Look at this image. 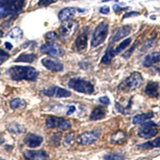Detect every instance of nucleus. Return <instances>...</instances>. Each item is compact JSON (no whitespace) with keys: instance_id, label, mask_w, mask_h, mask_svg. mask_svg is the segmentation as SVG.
I'll use <instances>...</instances> for the list:
<instances>
[{"instance_id":"4468645a","label":"nucleus","mask_w":160,"mask_h":160,"mask_svg":"<svg viewBox=\"0 0 160 160\" xmlns=\"http://www.w3.org/2000/svg\"><path fill=\"white\" fill-rule=\"evenodd\" d=\"M132 29L130 26H123L121 28H118V29L113 32L112 37H111L110 39V43H114L117 42V41L121 40L122 38H124L125 37H127L130 34Z\"/></svg>"},{"instance_id":"49530a36","label":"nucleus","mask_w":160,"mask_h":160,"mask_svg":"<svg viewBox=\"0 0 160 160\" xmlns=\"http://www.w3.org/2000/svg\"><path fill=\"white\" fill-rule=\"evenodd\" d=\"M0 160H4V159H2V158H0Z\"/></svg>"},{"instance_id":"58836bf2","label":"nucleus","mask_w":160,"mask_h":160,"mask_svg":"<svg viewBox=\"0 0 160 160\" xmlns=\"http://www.w3.org/2000/svg\"><path fill=\"white\" fill-rule=\"evenodd\" d=\"M109 11H110V9H109L108 6H102V7H100V9H99V12L101 14H105V15L109 13Z\"/></svg>"},{"instance_id":"aec40b11","label":"nucleus","mask_w":160,"mask_h":160,"mask_svg":"<svg viewBox=\"0 0 160 160\" xmlns=\"http://www.w3.org/2000/svg\"><path fill=\"white\" fill-rule=\"evenodd\" d=\"M159 83L156 82H149L144 88V92L150 97H157L159 92Z\"/></svg>"},{"instance_id":"c9c22d12","label":"nucleus","mask_w":160,"mask_h":160,"mask_svg":"<svg viewBox=\"0 0 160 160\" xmlns=\"http://www.w3.org/2000/svg\"><path fill=\"white\" fill-rule=\"evenodd\" d=\"M98 100H99L100 103L103 104V105H109V103H110V99L108 98L107 96H102Z\"/></svg>"},{"instance_id":"a211bd4d","label":"nucleus","mask_w":160,"mask_h":160,"mask_svg":"<svg viewBox=\"0 0 160 160\" xmlns=\"http://www.w3.org/2000/svg\"><path fill=\"white\" fill-rule=\"evenodd\" d=\"M160 62V53L159 52H152L148 54L142 61V65L144 67H151L154 64Z\"/></svg>"},{"instance_id":"f8f14e48","label":"nucleus","mask_w":160,"mask_h":160,"mask_svg":"<svg viewBox=\"0 0 160 160\" xmlns=\"http://www.w3.org/2000/svg\"><path fill=\"white\" fill-rule=\"evenodd\" d=\"M42 93L46 96L49 97H58V98H61V97H69L71 96V92H68L67 89L62 88L59 87H50L46 89L42 90Z\"/></svg>"},{"instance_id":"ea45409f","label":"nucleus","mask_w":160,"mask_h":160,"mask_svg":"<svg viewBox=\"0 0 160 160\" xmlns=\"http://www.w3.org/2000/svg\"><path fill=\"white\" fill-rule=\"evenodd\" d=\"M126 9H127V8H122V7H121L120 5H118V4L113 5V10H114L116 13L121 12V11H123V10H126Z\"/></svg>"},{"instance_id":"f3484780","label":"nucleus","mask_w":160,"mask_h":160,"mask_svg":"<svg viewBox=\"0 0 160 160\" xmlns=\"http://www.w3.org/2000/svg\"><path fill=\"white\" fill-rule=\"evenodd\" d=\"M76 12H77V9L74 8V7H67V8L62 9L59 12L58 18L62 22H67V21H70L75 16Z\"/></svg>"},{"instance_id":"4be33fe9","label":"nucleus","mask_w":160,"mask_h":160,"mask_svg":"<svg viewBox=\"0 0 160 160\" xmlns=\"http://www.w3.org/2000/svg\"><path fill=\"white\" fill-rule=\"evenodd\" d=\"M153 117V112H148V113H142V114H138V115H136L134 118H133V123L135 125H138V124H142L144 122H147L148 120H150L151 118Z\"/></svg>"},{"instance_id":"72a5a7b5","label":"nucleus","mask_w":160,"mask_h":160,"mask_svg":"<svg viewBox=\"0 0 160 160\" xmlns=\"http://www.w3.org/2000/svg\"><path fill=\"white\" fill-rule=\"evenodd\" d=\"M57 38V33L55 32H49L45 34V39L48 41H53Z\"/></svg>"},{"instance_id":"dca6fc26","label":"nucleus","mask_w":160,"mask_h":160,"mask_svg":"<svg viewBox=\"0 0 160 160\" xmlns=\"http://www.w3.org/2000/svg\"><path fill=\"white\" fill-rule=\"evenodd\" d=\"M43 138L36 134H28L25 138V143L29 148H38L42 143Z\"/></svg>"},{"instance_id":"37998d69","label":"nucleus","mask_w":160,"mask_h":160,"mask_svg":"<svg viewBox=\"0 0 160 160\" xmlns=\"http://www.w3.org/2000/svg\"><path fill=\"white\" fill-rule=\"evenodd\" d=\"M155 69H156V71H157V72H158V73L160 74V67H156Z\"/></svg>"},{"instance_id":"20e7f679","label":"nucleus","mask_w":160,"mask_h":160,"mask_svg":"<svg viewBox=\"0 0 160 160\" xmlns=\"http://www.w3.org/2000/svg\"><path fill=\"white\" fill-rule=\"evenodd\" d=\"M68 86L72 89L81 93L92 94L94 92V87L90 82L81 78H72L68 82Z\"/></svg>"},{"instance_id":"6e6552de","label":"nucleus","mask_w":160,"mask_h":160,"mask_svg":"<svg viewBox=\"0 0 160 160\" xmlns=\"http://www.w3.org/2000/svg\"><path fill=\"white\" fill-rule=\"evenodd\" d=\"M79 24L76 21H67L66 23H64L60 28H59V33L60 38L62 39H70L75 32L78 30Z\"/></svg>"},{"instance_id":"c85d7f7f","label":"nucleus","mask_w":160,"mask_h":160,"mask_svg":"<svg viewBox=\"0 0 160 160\" xmlns=\"http://www.w3.org/2000/svg\"><path fill=\"white\" fill-rule=\"evenodd\" d=\"M25 105H26V101L21 98H14L10 101V107L12 109L21 108V107H24Z\"/></svg>"},{"instance_id":"7c9ffc66","label":"nucleus","mask_w":160,"mask_h":160,"mask_svg":"<svg viewBox=\"0 0 160 160\" xmlns=\"http://www.w3.org/2000/svg\"><path fill=\"white\" fill-rule=\"evenodd\" d=\"M74 138H75V135L73 133L66 135L65 138H64V145L65 147H70L74 142Z\"/></svg>"},{"instance_id":"c756f323","label":"nucleus","mask_w":160,"mask_h":160,"mask_svg":"<svg viewBox=\"0 0 160 160\" xmlns=\"http://www.w3.org/2000/svg\"><path fill=\"white\" fill-rule=\"evenodd\" d=\"M125 158L122 153H108L103 156V160H125Z\"/></svg>"},{"instance_id":"f03ea898","label":"nucleus","mask_w":160,"mask_h":160,"mask_svg":"<svg viewBox=\"0 0 160 160\" xmlns=\"http://www.w3.org/2000/svg\"><path fill=\"white\" fill-rule=\"evenodd\" d=\"M26 0H0V19L13 15H18L22 12Z\"/></svg>"},{"instance_id":"b1692460","label":"nucleus","mask_w":160,"mask_h":160,"mask_svg":"<svg viewBox=\"0 0 160 160\" xmlns=\"http://www.w3.org/2000/svg\"><path fill=\"white\" fill-rule=\"evenodd\" d=\"M138 148H142V149H152V148H160V137H158L157 138H155V140H153V141L138 144Z\"/></svg>"},{"instance_id":"473e14b6","label":"nucleus","mask_w":160,"mask_h":160,"mask_svg":"<svg viewBox=\"0 0 160 160\" xmlns=\"http://www.w3.org/2000/svg\"><path fill=\"white\" fill-rule=\"evenodd\" d=\"M9 57H10L9 53H7V52L3 51L2 49H0V65H1L2 63H4V62Z\"/></svg>"},{"instance_id":"9b49d317","label":"nucleus","mask_w":160,"mask_h":160,"mask_svg":"<svg viewBox=\"0 0 160 160\" xmlns=\"http://www.w3.org/2000/svg\"><path fill=\"white\" fill-rule=\"evenodd\" d=\"M88 27H86L82 29V32L79 33L74 43V49L78 52H82L87 48L88 44Z\"/></svg>"},{"instance_id":"393cba45","label":"nucleus","mask_w":160,"mask_h":160,"mask_svg":"<svg viewBox=\"0 0 160 160\" xmlns=\"http://www.w3.org/2000/svg\"><path fill=\"white\" fill-rule=\"evenodd\" d=\"M7 129L10 132V133H13V134H22L25 132V128L22 126V125H20L18 123H10L8 126H7Z\"/></svg>"},{"instance_id":"e433bc0d","label":"nucleus","mask_w":160,"mask_h":160,"mask_svg":"<svg viewBox=\"0 0 160 160\" xmlns=\"http://www.w3.org/2000/svg\"><path fill=\"white\" fill-rule=\"evenodd\" d=\"M140 15V13L138 12H129V13H126L125 15L123 16V19H127V18H130V17H134V16H138Z\"/></svg>"},{"instance_id":"39448f33","label":"nucleus","mask_w":160,"mask_h":160,"mask_svg":"<svg viewBox=\"0 0 160 160\" xmlns=\"http://www.w3.org/2000/svg\"><path fill=\"white\" fill-rule=\"evenodd\" d=\"M108 24L105 22H101L96 26V28L93 31L92 41H90V45L92 47H96L104 42V40L106 39L108 34Z\"/></svg>"},{"instance_id":"cd10ccee","label":"nucleus","mask_w":160,"mask_h":160,"mask_svg":"<svg viewBox=\"0 0 160 160\" xmlns=\"http://www.w3.org/2000/svg\"><path fill=\"white\" fill-rule=\"evenodd\" d=\"M8 37L11 38H23V31L20 29V28L16 27V28H13V29L8 32Z\"/></svg>"},{"instance_id":"a19ab883","label":"nucleus","mask_w":160,"mask_h":160,"mask_svg":"<svg viewBox=\"0 0 160 160\" xmlns=\"http://www.w3.org/2000/svg\"><path fill=\"white\" fill-rule=\"evenodd\" d=\"M75 110H76L75 106H70V107H69V110L67 111V115H71Z\"/></svg>"},{"instance_id":"f704fd0d","label":"nucleus","mask_w":160,"mask_h":160,"mask_svg":"<svg viewBox=\"0 0 160 160\" xmlns=\"http://www.w3.org/2000/svg\"><path fill=\"white\" fill-rule=\"evenodd\" d=\"M58 0H39L38 1V6L40 7H46L48 5H50L52 3L57 2Z\"/></svg>"},{"instance_id":"ddd939ff","label":"nucleus","mask_w":160,"mask_h":160,"mask_svg":"<svg viewBox=\"0 0 160 160\" xmlns=\"http://www.w3.org/2000/svg\"><path fill=\"white\" fill-rule=\"evenodd\" d=\"M23 154L27 160H49V156L43 149L25 150Z\"/></svg>"},{"instance_id":"2f4dec72","label":"nucleus","mask_w":160,"mask_h":160,"mask_svg":"<svg viewBox=\"0 0 160 160\" xmlns=\"http://www.w3.org/2000/svg\"><path fill=\"white\" fill-rule=\"evenodd\" d=\"M60 140H61V133H56V134H54L51 138V140H50V143L52 145H58L59 142H60Z\"/></svg>"},{"instance_id":"412c9836","label":"nucleus","mask_w":160,"mask_h":160,"mask_svg":"<svg viewBox=\"0 0 160 160\" xmlns=\"http://www.w3.org/2000/svg\"><path fill=\"white\" fill-rule=\"evenodd\" d=\"M105 115H106L105 108L101 107V106H97L92 111V113H90V116H89V119L92 121L101 120V119H103L104 117H105Z\"/></svg>"},{"instance_id":"2eb2a0df","label":"nucleus","mask_w":160,"mask_h":160,"mask_svg":"<svg viewBox=\"0 0 160 160\" xmlns=\"http://www.w3.org/2000/svg\"><path fill=\"white\" fill-rule=\"evenodd\" d=\"M41 64L52 72H61V71H63V69H64L63 64H62L60 61L53 60L50 58H43L41 60Z\"/></svg>"},{"instance_id":"c03bdc74","label":"nucleus","mask_w":160,"mask_h":160,"mask_svg":"<svg viewBox=\"0 0 160 160\" xmlns=\"http://www.w3.org/2000/svg\"><path fill=\"white\" fill-rule=\"evenodd\" d=\"M0 36H2V32H1V29H0Z\"/></svg>"},{"instance_id":"5701e85b","label":"nucleus","mask_w":160,"mask_h":160,"mask_svg":"<svg viewBox=\"0 0 160 160\" xmlns=\"http://www.w3.org/2000/svg\"><path fill=\"white\" fill-rule=\"evenodd\" d=\"M38 58V55L34 53H22L19 57L16 58L15 62H27V63H32Z\"/></svg>"},{"instance_id":"bb28decb","label":"nucleus","mask_w":160,"mask_h":160,"mask_svg":"<svg viewBox=\"0 0 160 160\" xmlns=\"http://www.w3.org/2000/svg\"><path fill=\"white\" fill-rule=\"evenodd\" d=\"M131 42H132V38H126V39H124L122 42L120 43V44H118V46L115 48L114 49V53H115V55H117V54H119L120 52H122L124 49H126V48L131 44Z\"/></svg>"},{"instance_id":"6ab92c4d","label":"nucleus","mask_w":160,"mask_h":160,"mask_svg":"<svg viewBox=\"0 0 160 160\" xmlns=\"http://www.w3.org/2000/svg\"><path fill=\"white\" fill-rule=\"evenodd\" d=\"M127 141V134L124 131H117L110 137V142L112 144H122Z\"/></svg>"},{"instance_id":"a878e982","label":"nucleus","mask_w":160,"mask_h":160,"mask_svg":"<svg viewBox=\"0 0 160 160\" xmlns=\"http://www.w3.org/2000/svg\"><path fill=\"white\" fill-rule=\"evenodd\" d=\"M115 56V53H114V48L112 47H109L108 49L106 50L105 54L103 55L102 58H101V63L102 64H109L112 59Z\"/></svg>"},{"instance_id":"0eeeda50","label":"nucleus","mask_w":160,"mask_h":160,"mask_svg":"<svg viewBox=\"0 0 160 160\" xmlns=\"http://www.w3.org/2000/svg\"><path fill=\"white\" fill-rule=\"evenodd\" d=\"M158 126L152 121H147L142 124L141 128L138 131V136L142 138H151L157 135Z\"/></svg>"},{"instance_id":"1a4fd4ad","label":"nucleus","mask_w":160,"mask_h":160,"mask_svg":"<svg viewBox=\"0 0 160 160\" xmlns=\"http://www.w3.org/2000/svg\"><path fill=\"white\" fill-rule=\"evenodd\" d=\"M100 136H101V132L99 130H92V131L85 132V133L81 134L78 137L77 142L80 145H88V144L95 142L99 138Z\"/></svg>"},{"instance_id":"f257e3e1","label":"nucleus","mask_w":160,"mask_h":160,"mask_svg":"<svg viewBox=\"0 0 160 160\" xmlns=\"http://www.w3.org/2000/svg\"><path fill=\"white\" fill-rule=\"evenodd\" d=\"M8 73L14 81H36L38 77V72L32 67L29 66H13L11 67Z\"/></svg>"},{"instance_id":"a18cd8bd","label":"nucleus","mask_w":160,"mask_h":160,"mask_svg":"<svg viewBox=\"0 0 160 160\" xmlns=\"http://www.w3.org/2000/svg\"><path fill=\"white\" fill-rule=\"evenodd\" d=\"M102 1H109V0H102Z\"/></svg>"},{"instance_id":"79ce46f5","label":"nucleus","mask_w":160,"mask_h":160,"mask_svg":"<svg viewBox=\"0 0 160 160\" xmlns=\"http://www.w3.org/2000/svg\"><path fill=\"white\" fill-rule=\"evenodd\" d=\"M5 47L7 48V49H12V48H13V45L10 43V42H5Z\"/></svg>"},{"instance_id":"7ed1b4c3","label":"nucleus","mask_w":160,"mask_h":160,"mask_svg":"<svg viewBox=\"0 0 160 160\" xmlns=\"http://www.w3.org/2000/svg\"><path fill=\"white\" fill-rule=\"evenodd\" d=\"M142 82H143V78L141 75V73L134 72L126 80L120 83V86L118 87V89L124 92H129L134 89H137L138 88H140Z\"/></svg>"},{"instance_id":"9d476101","label":"nucleus","mask_w":160,"mask_h":160,"mask_svg":"<svg viewBox=\"0 0 160 160\" xmlns=\"http://www.w3.org/2000/svg\"><path fill=\"white\" fill-rule=\"evenodd\" d=\"M40 51L45 53L52 57H60L64 54V49L59 44L53 42V41H48L46 43H43L40 46Z\"/></svg>"},{"instance_id":"4c0bfd02","label":"nucleus","mask_w":160,"mask_h":160,"mask_svg":"<svg viewBox=\"0 0 160 160\" xmlns=\"http://www.w3.org/2000/svg\"><path fill=\"white\" fill-rule=\"evenodd\" d=\"M136 46H137V43H135L133 46H132L131 49H129V50L127 51V53H125V54L123 55V57H124V58H129V57H130V55H131L132 53H133V51H134V49L136 48Z\"/></svg>"},{"instance_id":"423d86ee","label":"nucleus","mask_w":160,"mask_h":160,"mask_svg":"<svg viewBox=\"0 0 160 160\" xmlns=\"http://www.w3.org/2000/svg\"><path fill=\"white\" fill-rule=\"evenodd\" d=\"M45 125L49 129H59L61 131H68L71 129V123L62 117L49 116L46 118Z\"/></svg>"}]
</instances>
